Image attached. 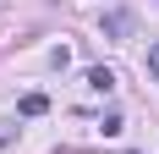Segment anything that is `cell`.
Masks as SVG:
<instances>
[{
	"mask_svg": "<svg viewBox=\"0 0 159 154\" xmlns=\"http://www.w3.org/2000/svg\"><path fill=\"white\" fill-rule=\"evenodd\" d=\"M16 110H22V116H44L49 99H44V94H22V99H16Z\"/></svg>",
	"mask_w": 159,
	"mask_h": 154,
	"instance_id": "2",
	"label": "cell"
},
{
	"mask_svg": "<svg viewBox=\"0 0 159 154\" xmlns=\"http://www.w3.org/2000/svg\"><path fill=\"white\" fill-rule=\"evenodd\" d=\"M148 72H154V83H159V44H148Z\"/></svg>",
	"mask_w": 159,
	"mask_h": 154,
	"instance_id": "4",
	"label": "cell"
},
{
	"mask_svg": "<svg viewBox=\"0 0 159 154\" xmlns=\"http://www.w3.org/2000/svg\"><path fill=\"white\" fill-rule=\"evenodd\" d=\"M88 88L110 94V88H115V72H110V66H93V72H88Z\"/></svg>",
	"mask_w": 159,
	"mask_h": 154,
	"instance_id": "3",
	"label": "cell"
},
{
	"mask_svg": "<svg viewBox=\"0 0 159 154\" xmlns=\"http://www.w3.org/2000/svg\"><path fill=\"white\" fill-rule=\"evenodd\" d=\"M99 28H104V39H126V33H132V11H104Z\"/></svg>",
	"mask_w": 159,
	"mask_h": 154,
	"instance_id": "1",
	"label": "cell"
}]
</instances>
